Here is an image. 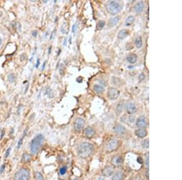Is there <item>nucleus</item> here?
I'll use <instances>...</instances> for the list:
<instances>
[{"label": "nucleus", "instance_id": "obj_14", "mask_svg": "<svg viewBox=\"0 0 182 180\" xmlns=\"http://www.w3.org/2000/svg\"><path fill=\"white\" fill-rule=\"evenodd\" d=\"M129 35V32L126 29H122L118 33L117 37L120 40H124Z\"/></svg>", "mask_w": 182, "mask_h": 180}, {"label": "nucleus", "instance_id": "obj_3", "mask_svg": "<svg viewBox=\"0 0 182 180\" xmlns=\"http://www.w3.org/2000/svg\"><path fill=\"white\" fill-rule=\"evenodd\" d=\"M122 7L121 4L116 1H110L106 4V10L109 13L115 15L121 12Z\"/></svg>", "mask_w": 182, "mask_h": 180}, {"label": "nucleus", "instance_id": "obj_46", "mask_svg": "<svg viewBox=\"0 0 182 180\" xmlns=\"http://www.w3.org/2000/svg\"><path fill=\"white\" fill-rule=\"evenodd\" d=\"M1 38H0V46H1Z\"/></svg>", "mask_w": 182, "mask_h": 180}, {"label": "nucleus", "instance_id": "obj_6", "mask_svg": "<svg viewBox=\"0 0 182 180\" xmlns=\"http://www.w3.org/2000/svg\"><path fill=\"white\" fill-rule=\"evenodd\" d=\"M118 146H119V141L116 139H112V140H110L107 144L106 148L109 152H112L117 149Z\"/></svg>", "mask_w": 182, "mask_h": 180}, {"label": "nucleus", "instance_id": "obj_9", "mask_svg": "<svg viewBox=\"0 0 182 180\" xmlns=\"http://www.w3.org/2000/svg\"><path fill=\"white\" fill-rule=\"evenodd\" d=\"M85 124V121L81 118H77L74 123V128L77 131H79L83 128Z\"/></svg>", "mask_w": 182, "mask_h": 180}, {"label": "nucleus", "instance_id": "obj_43", "mask_svg": "<svg viewBox=\"0 0 182 180\" xmlns=\"http://www.w3.org/2000/svg\"><path fill=\"white\" fill-rule=\"evenodd\" d=\"M98 180H105V179L103 178H98Z\"/></svg>", "mask_w": 182, "mask_h": 180}, {"label": "nucleus", "instance_id": "obj_27", "mask_svg": "<svg viewBox=\"0 0 182 180\" xmlns=\"http://www.w3.org/2000/svg\"><path fill=\"white\" fill-rule=\"evenodd\" d=\"M105 24H106V23H105V21H102V20H100V21H99L98 25V29H100V30H102L103 28L105 27Z\"/></svg>", "mask_w": 182, "mask_h": 180}, {"label": "nucleus", "instance_id": "obj_10", "mask_svg": "<svg viewBox=\"0 0 182 180\" xmlns=\"http://www.w3.org/2000/svg\"><path fill=\"white\" fill-rule=\"evenodd\" d=\"M126 111L129 114H133L136 112L137 107L133 103H129L126 105Z\"/></svg>", "mask_w": 182, "mask_h": 180}, {"label": "nucleus", "instance_id": "obj_45", "mask_svg": "<svg viewBox=\"0 0 182 180\" xmlns=\"http://www.w3.org/2000/svg\"><path fill=\"white\" fill-rule=\"evenodd\" d=\"M134 180H141V179H140V178H136V179H134Z\"/></svg>", "mask_w": 182, "mask_h": 180}, {"label": "nucleus", "instance_id": "obj_39", "mask_svg": "<svg viewBox=\"0 0 182 180\" xmlns=\"http://www.w3.org/2000/svg\"><path fill=\"white\" fill-rule=\"evenodd\" d=\"M66 45H67V40H66V39H64V42H63V46H66Z\"/></svg>", "mask_w": 182, "mask_h": 180}, {"label": "nucleus", "instance_id": "obj_33", "mask_svg": "<svg viewBox=\"0 0 182 180\" xmlns=\"http://www.w3.org/2000/svg\"><path fill=\"white\" fill-rule=\"evenodd\" d=\"M149 153H147V155H146V166L147 169H149Z\"/></svg>", "mask_w": 182, "mask_h": 180}, {"label": "nucleus", "instance_id": "obj_21", "mask_svg": "<svg viewBox=\"0 0 182 180\" xmlns=\"http://www.w3.org/2000/svg\"><path fill=\"white\" fill-rule=\"evenodd\" d=\"M120 21V17L119 16H117L113 17V18H112L109 21V24L110 26H114L117 25L118 23Z\"/></svg>", "mask_w": 182, "mask_h": 180}, {"label": "nucleus", "instance_id": "obj_25", "mask_svg": "<svg viewBox=\"0 0 182 180\" xmlns=\"http://www.w3.org/2000/svg\"><path fill=\"white\" fill-rule=\"evenodd\" d=\"M7 78H8L9 81L11 83H14L15 81V75H14L13 74H9V75H8V77H7Z\"/></svg>", "mask_w": 182, "mask_h": 180}, {"label": "nucleus", "instance_id": "obj_29", "mask_svg": "<svg viewBox=\"0 0 182 180\" xmlns=\"http://www.w3.org/2000/svg\"><path fill=\"white\" fill-rule=\"evenodd\" d=\"M66 171H67V167L66 166L63 167L60 169V173L61 175H63L66 173Z\"/></svg>", "mask_w": 182, "mask_h": 180}, {"label": "nucleus", "instance_id": "obj_26", "mask_svg": "<svg viewBox=\"0 0 182 180\" xmlns=\"http://www.w3.org/2000/svg\"><path fill=\"white\" fill-rule=\"evenodd\" d=\"M141 146L143 148L147 149L149 148V140L148 139H145V140L143 141L142 142H141Z\"/></svg>", "mask_w": 182, "mask_h": 180}, {"label": "nucleus", "instance_id": "obj_44", "mask_svg": "<svg viewBox=\"0 0 182 180\" xmlns=\"http://www.w3.org/2000/svg\"><path fill=\"white\" fill-rule=\"evenodd\" d=\"M60 52H61V50H60V49H59V52L58 53V56H59V55H60Z\"/></svg>", "mask_w": 182, "mask_h": 180}, {"label": "nucleus", "instance_id": "obj_1", "mask_svg": "<svg viewBox=\"0 0 182 180\" xmlns=\"http://www.w3.org/2000/svg\"><path fill=\"white\" fill-rule=\"evenodd\" d=\"M94 150V146L89 142H83L79 146L78 153L79 156L82 158L89 157Z\"/></svg>", "mask_w": 182, "mask_h": 180}, {"label": "nucleus", "instance_id": "obj_34", "mask_svg": "<svg viewBox=\"0 0 182 180\" xmlns=\"http://www.w3.org/2000/svg\"><path fill=\"white\" fill-rule=\"evenodd\" d=\"M10 150H11V148H10V147H9V149H7V150H6V154H5V158L8 157L9 155H10Z\"/></svg>", "mask_w": 182, "mask_h": 180}, {"label": "nucleus", "instance_id": "obj_18", "mask_svg": "<svg viewBox=\"0 0 182 180\" xmlns=\"http://www.w3.org/2000/svg\"><path fill=\"white\" fill-rule=\"evenodd\" d=\"M134 21H135L134 17L133 15H130V16H129L126 18L124 24H125L126 26H130L133 24Z\"/></svg>", "mask_w": 182, "mask_h": 180}, {"label": "nucleus", "instance_id": "obj_7", "mask_svg": "<svg viewBox=\"0 0 182 180\" xmlns=\"http://www.w3.org/2000/svg\"><path fill=\"white\" fill-rule=\"evenodd\" d=\"M136 125L140 129H144L147 126V122L144 116H140L136 121Z\"/></svg>", "mask_w": 182, "mask_h": 180}, {"label": "nucleus", "instance_id": "obj_24", "mask_svg": "<svg viewBox=\"0 0 182 180\" xmlns=\"http://www.w3.org/2000/svg\"><path fill=\"white\" fill-rule=\"evenodd\" d=\"M35 180H44L43 176L42 175L41 173L39 172H35Z\"/></svg>", "mask_w": 182, "mask_h": 180}, {"label": "nucleus", "instance_id": "obj_8", "mask_svg": "<svg viewBox=\"0 0 182 180\" xmlns=\"http://www.w3.org/2000/svg\"><path fill=\"white\" fill-rule=\"evenodd\" d=\"M123 158L120 156H115L111 160V163L114 166H120L123 164Z\"/></svg>", "mask_w": 182, "mask_h": 180}, {"label": "nucleus", "instance_id": "obj_31", "mask_svg": "<svg viewBox=\"0 0 182 180\" xmlns=\"http://www.w3.org/2000/svg\"><path fill=\"white\" fill-rule=\"evenodd\" d=\"M64 66L63 64H61L60 66V69H59V72H60V75H63L64 74Z\"/></svg>", "mask_w": 182, "mask_h": 180}, {"label": "nucleus", "instance_id": "obj_42", "mask_svg": "<svg viewBox=\"0 0 182 180\" xmlns=\"http://www.w3.org/2000/svg\"><path fill=\"white\" fill-rule=\"evenodd\" d=\"M51 48H52L51 47H50L49 48V54L51 53Z\"/></svg>", "mask_w": 182, "mask_h": 180}, {"label": "nucleus", "instance_id": "obj_17", "mask_svg": "<svg viewBox=\"0 0 182 180\" xmlns=\"http://www.w3.org/2000/svg\"><path fill=\"white\" fill-rule=\"evenodd\" d=\"M127 61L130 64H134L137 60V55L136 54H130L127 57Z\"/></svg>", "mask_w": 182, "mask_h": 180}, {"label": "nucleus", "instance_id": "obj_40", "mask_svg": "<svg viewBox=\"0 0 182 180\" xmlns=\"http://www.w3.org/2000/svg\"><path fill=\"white\" fill-rule=\"evenodd\" d=\"M146 178H147L149 179V170H147V171L146 172Z\"/></svg>", "mask_w": 182, "mask_h": 180}, {"label": "nucleus", "instance_id": "obj_19", "mask_svg": "<svg viewBox=\"0 0 182 180\" xmlns=\"http://www.w3.org/2000/svg\"><path fill=\"white\" fill-rule=\"evenodd\" d=\"M124 173L121 172H119L113 175L112 180H122L124 178Z\"/></svg>", "mask_w": 182, "mask_h": 180}, {"label": "nucleus", "instance_id": "obj_30", "mask_svg": "<svg viewBox=\"0 0 182 180\" xmlns=\"http://www.w3.org/2000/svg\"><path fill=\"white\" fill-rule=\"evenodd\" d=\"M144 78H145V75H144V74L143 72L141 73L139 75V77H138V80H139L140 81H142L144 80Z\"/></svg>", "mask_w": 182, "mask_h": 180}, {"label": "nucleus", "instance_id": "obj_28", "mask_svg": "<svg viewBox=\"0 0 182 180\" xmlns=\"http://www.w3.org/2000/svg\"><path fill=\"white\" fill-rule=\"evenodd\" d=\"M31 158L30 156L29 155L27 154H24V156H23V161H25V162H27V161H29L30 160Z\"/></svg>", "mask_w": 182, "mask_h": 180}, {"label": "nucleus", "instance_id": "obj_12", "mask_svg": "<svg viewBox=\"0 0 182 180\" xmlns=\"http://www.w3.org/2000/svg\"><path fill=\"white\" fill-rule=\"evenodd\" d=\"M144 9V3L143 1H140L135 4L134 6V10L137 13H140L143 11Z\"/></svg>", "mask_w": 182, "mask_h": 180}, {"label": "nucleus", "instance_id": "obj_5", "mask_svg": "<svg viewBox=\"0 0 182 180\" xmlns=\"http://www.w3.org/2000/svg\"><path fill=\"white\" fill-rule=\"evenodd\" d=\"M120 92L115 88L110 87L108 91V97L110 100H115L119 97Z\"/></svg>", "mask_w": 182, "mask_h": 180}, {"label": "nucleus", "instance_id": "obj_16", "mask_svg": "<svg viewBox=\"0 0 182 180\" xmlns=\"http://www.w3.org/2000/svg\"><path fill=\"white\" fill-rule=\"evenodd\" d=\"M94 134H95V131L92 128L89 127V128H87L85 130V135L86 137L91 138L94 135Z\"/></svg>", "mask_w": 182, "mask_h": 180}, {"label": "nucleus", "instance_id": "obj_41", "mask_svg": "<svg viewBox=\"0 0 182 180\" xmlns=\"http://www.w3.org/2000/svg\"><path fill=\"white\" fill-rule=\"evenodd\" d=\"M45 66H46V62H44V63H43V66H42V70H43L44 69V67H45Z\"/></svg>", "mask_w": 182, "mask_h": 180}, {"label": "nucleus", "instance_id": "obj_32", "mask_svg": "<svg viewBox=\"0 0 182 180\" xmlns=\"http://www.w3.org/2000/svg\"><path fill=\"white\" fill-rule=\"evenodd\" d=\"M77 27H78L77 24V23H75V24L72 26V32L73 33H75L76 31H77Z\"/></svg>", "mask_w": 182, "mask_h": 180}, {"label": "nucleus", "instance_id": "obj_2", "mask_svg": "<svg viewBox=\"0 0 182 180\" xmlns=\"http://www.w3.org/2000/svg\"><path fill=\"white\" fill-rule=\"evenodd\" d=\"M44 141V136L42 134H38L32 139L30 143V151L33 154L38 152Z\"/></svg>", "mask_w": 182, "mask_h": 180}, {"label": "nucleus", "instance_id": "obj_22", "mask_svg": "<svg viewBox=\"0 0 182 180\" xmlns=\"http://www.w3.org/2000/svg\"><path fill=\"white\" fill-rule=\"evenodd\" d=\"M68 29H69V26H68V23L66 22L64 23L61 27V32L64 34L67 33L68 32Z\"/></svg>", "mask_w": 182, "mask_h": 180}, {"label": "nucleus", "instance_id": "obj_11", "mask_svg": "<svg viewBox=\"0 0 182 180\" xmlns=\"http://www.w3.org/2000/svg\"><path fill=\"white\" fill-rule=\"evenodd\" d=\"M114 131L118 135H123L126 133V129L123 125L117 124L114 127Z\"/></svg>", "mask_w": 182, "mask_h": 180}, {"label": "nucleus", "instance_id": "obj_35", "mask_svg": "<svg viewBox=\"0 0 182 180\" xmlns=\"http://www.w3.org/2000/svg\"><path fill=\"white\" fill-rule=\"evenodd\" d=\"M83 78H82V77H78L77 78V81L78 82V83H81L82 81H83Z\"/></svg>", "mask_w": 182, "mask_h": 180}, {"label": "nucleus", "instance_id": "obj_38", "mask_svg": "<svg viewBox=\"0 0 182 180\" xmlns=\"http://www.w3.org/2000/svg\"><path fill=\"white\" fill-rule=\"evenodd\" d=\"M4 168H5V166H4V165H3L1 166V169H0V173H1V172H3V170H4Z\"/></svg>", "mask_w": 182, "mask_h": 180}, {"label": "nucleus", "instance_id": "obj_13", "mask_svg": "<svg viewBox=\"0 0 182 180\" xmlns=\"http://www.w3.org/2000/svg\"><path fill=\"white\" fill-rule=\"evenodd\" d=\"M102 173L105 176H110L113 175V168L112 166H107L103 170Z\"/></svg>", "mask_w": 182, "mask_h": 180}, {"label": "nucleus", "instance_id": "obj_36", "mask_svg": "<svg viewBox=\"0 0 182 180\" xmlns=\"http://www.w3.org/2000/svg\"><path fill=\"white\" fill-rule=\"evenodd\" d=\"M40 59H37V63H36V64H35V67L36 68H38L39 66H40Z\"/></svg>", "mask_w": 182, "mask_h": 180}, {"label": "nucleus", "instance_id": "obj_4", "mask_svg": "<svg viewBox=\"0 0 182 180\" xmlns=\"http://www.w3.org/2000/svg\"><path fill=\"white\" fill-rule=\"evenodd\" d=\"M14 178L15 180H29L30 172L27 169L22 168L15 173Z\"/></svg>", "mask_w": 182, "mask_h": 180}, {"label": "nucleus", "instance_id": "obj_37", "mask_svg": "<svg viewBox=\"0 0 182 180\" xmlns=\"http://www.w3.org/2000/svg\"><path fill=\"white\" fill-rule=\"evenodd\" d=\"M37 33H38V32H37V30H34V31H33V32H32V35H33L34 37H36L37 36Z\"/></svg>", "mask_w": 182, "mask_h": 180}, {"label": "nucleus", "instance_id": "obj_20", "mask_svg": "<svg viewBox=\"0 0 182 180\" xmlns=\"http://www.w3.org/2000/svg\"><path fill=\"white\" fill-rule=\"evenodd\" d=\"M93 88H94L95 92L96 93H97V94H102L103 92L104 91V90H105L103 87L98 84L94 85Z\"/></svg>", "mask_w": 182, "mask_h": 180}, {"label": "nucleus", "instance_id": "obj_15", "mask_svg": "<svg viewBox=\"0 0 182 180\" xmlns=\"http://www.w3.org/2000/svg\"><path fill=\"white\" fill-rule=\"evenodd\" d=\"M135 135L138 137L142 138L147 135V131L144 129H139L135 131Z\"/></svg>", "mask_w": 182, "mask_h": 180}, {"label": "nucleus", "instance_id": "obj_23", "mask_svg": "<svg viewBox=\"0 0 182 180\" xmlns=\"http://www.w3.org/2000/svg\"><path fill=\"white\" fill-rule=\"evenodd\" d=\"M135 44L137 48L141 47V46H142V40H141V37H138L135 39Z\"/></svg>", "mask_w": 182, "mask_h": 180}]
</instances>
